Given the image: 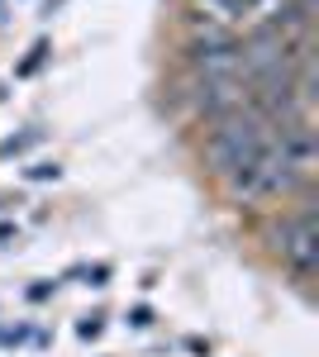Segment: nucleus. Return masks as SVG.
I'll return each mask as SVG.
<instances>
[{"label":"nucleus","instance_id":"1","mask_svg":"<svg viewBox=\"0 0 319 357\" xmlns=\"http://www.w3.org/2000/svg\"><path fill=\"white\" fill-rule=\"evenodd\" d=\"M272 129H276V124H272L267 114H258L253 105L224 114V119H214L210 124V143H205V158H210L214 176L229 181L234 172L253 167L267 148H272Z\"/></svg>","mask_w":319,"mask_h":357},{"label":"nucleus","instance_id":"7","mask_svg":"<svg viewBox=\"0 0 319 357\" xmlns=\"http://www.w3.org/2000/svg\"><path fill=\"white\" fill-rule=\"evenodd\" d=\"M101 329H105V314H86V319L77 324V333H81V338H96Z\"/></svg>","mask_w":319,"mask_h":357},{"label":"nucleus","instance_id":"2","mask_svg":"<svg viewBox=\"0 0 319 357\" xmlns=\"http://www.w3.org/2000/svg\"><path fill=\"white\" fill-rule=\"evenodd\" d=\"M272 252L291 267L295 281H310V272L319 262V224H315V205L310 200L300 210H291V215H281V224L272 229Z\"/></svg>","mask_w":319,"mask_h":357},{"label":"nucleus","instance_id":"3","mask_svg":"<svg viewBox=\"0 0 319 357\" xmlns=\"http://www.w3.org/2000/svg\"><path fill=\"white\" fill-rule=\"evenodd\" d=\"M248 105V82L239 77H210V82H195L191 77V110L200 114V119H224V114H234Z\"/></svg>","mask_w":319,"mask_h":357},{"label":"nucleus","instance_id":"9","mask_svg":"<svg viewBox=\"0 0 319 357\" xmlns=\"http://www.w3.org/2000/svg\"><path fill=\"white\" fill-rule=\"evenodd\" d=\"M53 291H57V281H34V286H29V301H48Z\"/></svg>","mask_w":319,"mask_h":357},{"label":"nucleus","instance_id":"11","mask_svg":"<svg viewBox=\"0 0 319 357\" xmlns=\"http://www.w3.org/2000/svg\"><path fill=\"white\" fill-rule=\"evenodd\" d=\"M10 238H15V229H10V224H0V248H10Z\"/></svg>","mask_w":319,"mask_h":357},{"label":"nucleus","instance_id":"13","mask_svg":"<svg viewBox=\"0 0 319 357\" xmlns=\"http://www.w3.org/2000/svg\"><path fill=\"white\" fill-rule=\"evenodd\" d=\"M0 20H5V15H0Z\"/></svg>","mask_w":319,"mask_h":357},{"label":"nucleus","instance_id":"14","mask_svg":"<svg viewBox=\"0 0 319 357\" xmlns=\"http://www.w3.org/2000/svg\"><path fill=\"white\" fill-rule=\"evenodd\" d=\"M0 205H5V200H0Z\"/></svg>","mask_w":319,"mask_h":357},{"label":"nucleus","instance_id":"6","mask_svg":"<svg viewBox=\"0 0 319 357\" xmlns=\"http://www.w3.org/2000/svg\"><path fill=\"white\" fill-rule=\"evenodd\" d=\"M57 172H62L57 162H34L29 167V181H57Z\"/></svg>","mask_w":319,"mask_h":357},{"label":"nucleus","instance_id":"4","mask_svg":"<svg viewBox=\"0 0 319 357\" xmlns=\"http://www.w3.org/2000/svg\"><path fill=\"white\" fill-rule=\"evenodd\" d=\"M43 62H48V43L38 38V43L29 48V57H24V62H20V67H15V77H34V72H38Z\"/></svg>","mask_w":319,"mask_h":357},{"label":"nucleus","instance_id":"8","mask_svg":"<svg viewBox=\"0 0 319 357\" xmlns=\"http://www.w3.org/2000/svg\"><path fill=\"white\" fill-rule=\"evenodd\" d=\"M129 324H133V329H148V324H153V310H148V305H133V310H129Z\"/></svg>","mask_w":319,"mask_h":357},{"label":"nucleus","instance_id":"12","mask_svg":"<svg viewBox=\"0 0 319 357\" xmlns=\"http://www.w3.org/2000/svg\"><path fill=\"white\" fill-rule=\"evenodd\" d=\"M57 5H62V0H43V15H53Z\"/></svg>","mask_w":319,"mask_h":357},{"label":"nucleus","instance_id":"5","mask_svg":"<svg viewBox=\"0 0 319 357\" xmlns=\"http://www.w3.org/2000/svg\"><path fill=\"white\" fill-rule=\"evenodd\" d=\"M34 143H38V129H29V134H20V138H5V143H0V153L10 158V153H24V148H34Z\"/></svg>","mask_w":319,"mask_h":357},{"label":"nucleus","instance_id":"10","mask_svg":"<svg viewBox=\"0 0 319 357\" xmlns=\"http://www.w3.org/2000/svg\"><path fill=\"white\" fill-rule=\"evenodd\" d=\"M86 276H91V286H110V267H105V262H101V267H91Z\"/></svg>","mask_w":319,"mask_h":357}]
</instances>
